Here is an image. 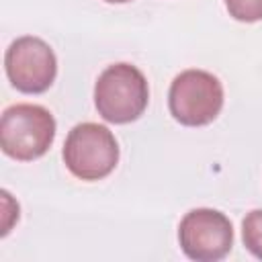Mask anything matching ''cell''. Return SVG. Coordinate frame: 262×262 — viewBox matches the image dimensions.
Returning a JSON list of instances; mask_svg holds the SVG:
<instances>
[{
    "label": "cell",
    "instance_id": "1",
    "mask_svg": "<svg viewBox=\"0 0 262 262\" xmlns=\"http://www.w3.org/2000/svg\"><path fill=\"white\" fill-rule=\"evenodd\" d=\"M149 102V86L143 72L131 63L104 68L94 84V106L106 123L127 125L137 121Z\"/></svg>",
    "mask_w": 262,
    "mask_h": 262
},
{
    "label": "cell",
    "instance_id": "2",
    "mask_svg": "<svg viewBox=\"0 0 262 262\" xmlns=\"http://www.w3.org/2000/svg\"><path fill=\"white\" fill-rule=\"evenodd\" d=\"M55 119L41 104L18 102L0 119V147L18 162H33L47 154L55 139Z\"/></svg>",
    "mask_w": 262,
    "mask_h": 262
},
{
    "label": "cell",
    "instance_id": "3",
    "mask_svg": "<svg viewBox=\"0 0 262 262\" xmlns=\"http://www.w3.org/2000/svg\"><path fill=\"white\" fill-rule=\"evenodd\" d=\"M66 168L84 182L106 178L119 164V143L113 131L98 123H78L63 143Z\"/></svg>",
    "mask_w": 262,
    "mask_h": 262
},
{
    "label": "cell",
    "instance_id": "4",
    "mask_svg": "<svg viewBox=\"0 0 262 262\" xmlns=\"http://www.w3.org/2000/svg\"><path fill=\"white\" fill-rule=\"evenodd\" d=\"M223 86L217 76L205 70L180 72L168 90V108L174 121L184 127H205L223 108Z\"/></svg>",
    "mask_w": 262,
    "mask_h": 262
},
{
    "label": "cell",
    "instance_id": "5",
    "mask_svg": "<svg viewBox=\"0 0 262 262\" xmlns=\"http://www.w3.org/2000/svg\"><path fill=\"white\" fill-rule=\"evenodd\" d=\"M182 252L196 262H217L231 252L233 227L225 213L209 207L188 211L178 225Z\"/></svg>",
    "mask_w": 262,
    "mask_h": 262
},
{
    "label": "cell",
    "instance_id": "6",
    "mask_svg": "<svg viewBox=\"0 0 262 262\" xmlns=\"http://www.w3.org/2000/svg\"><path fill=\"white\" fill-rule=\"evenodd\" d=\"M8 82L23 94H43L57 76L53 49L39 37L25 35L14 39L4 55Z\"/></svg>",
    "mask_w": 262,
    "mask_h": 262
},
{
    "label": "cell",
    "instance_id": "7",
    "mask_svg": "<svg viewBox=\"0 0 262 262\" xmlns=\"http://www.w3.org/2000/svg\"><path fill=\"white\" fill-rule=\"evenodd\" d=\"M242 239L246 250L258 260H262V209H254L244 217Z\"/></svg>",
    "mask_w": 262,
    "mask_h": 262
},
{
    "label": "cell",
    "instance_id": "8",
    "mask_svg": "<svg viewBox=\"0 0 262 262\" xmlns=\"http://www.w3.org/2000/svg\"><path fill=\"white\" fill-rule=\"evenodd\" d=\"M231 18L239 23L262 20V0H223Z\"/></svg>",
    "mask_w": 262,
    "mask_h": 262
},
{
    "label": "cell",
    "instance_id": "9",
    "mask_svg": "<svg viewBox=\"0 0 262 262\" xmlns=\"http://www.w3.org/2000/svg\"><path fill=\"white\" fill-rule=\"evenodd\" d=\"M108 4H127V2H133V0H104Z\"/></svg>",
    "mask_w": 262,
    "mask_h": 262
}]
</instances>
